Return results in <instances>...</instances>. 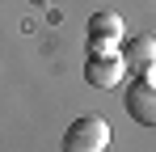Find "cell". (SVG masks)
I'll return each mask as SVG.
<instances>
[{
	"label": "cell",
	"mask_w": 156,
	"mask_h": 152,
	"mask_svg": "<svg viewBox=\"0 0 156 152\" xmlns=\"http://www.w3.org/2000/svg\"><path fill=\"white\" fill-rule=\"evenodd\" d=\"M110 144V123L101 114H80L63 135V152H105Z\"/></svg>",
	"instance_id": "cell-1"
},
{
	"label": "cell",
	"mask_w": 156,
	"mask_h": 152,
	"mask_svg": "<svg viewBox=\"0 0 156 152\" xmlns=\"http://www.w3.org/2000/svg\"><path fill=\"white\" fill-rule=\"evenodd\" d=\"M122 106L139 127H156V80H135L122 93Z\"/></svg>",
	"instance_id": "cell-3"
},
{
	"label": "cell",
	"mask_w": 156,
	"mask_h": 152,
	"mask_svg": "<svg viewBox=\"0 0 156 152\" xmlns=\"http://www.w3.org/2000/svg\"><path fill=\"white\" fill-rule=\"evenodd\" d=\"M122 76H127V59L122 55H114V51H93L89 59H84V80L93 85V89H118L122 85Z\"/></svg>",
	"instance_id": "cell-2"
},
{
	"label": "cell",
	"mask_w": 156,
	"mask_h": 152,
	"mask_svg": "<svg viewBox=\"0 0 156 152\" xmlns=\"http://www.w3.org/2000/svg\"><path fill=\"white\" fill-rule=\"evenodd\" d=\"M122 38V17L118 13H93V21H89V42L93 51H105L110 42H118Z\"/></svg>",
	"instance_id": "cell-4"
},
{
	"label": "cell",
	"mask_w": 156,
	"mask_h": 152,
	"mask_svg": "<svg viewBox=\"0 0 156 152\" xmlns=\"http://www.w3.org/2000/svg\"><path fill=\"white\" fill-rule=\"evenodd\" d=\"M127 63L135 68V72H148V76H152L156 72V42H152V38H135L131 51H127Z\"/></svg>",
	"instance_id": "cell-5"
}]
</instances>
